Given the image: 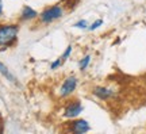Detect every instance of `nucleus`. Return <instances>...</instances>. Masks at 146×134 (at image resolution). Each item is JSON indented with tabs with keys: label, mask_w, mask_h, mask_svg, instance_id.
Listing matches in <instances>:
<instances>
[{
	"label": "nucleus",
	"mask_w": 146,
	"mask_h": 134,
	"mask_svg": "<svg viewBox=\"0 0 146 134\" xmlns=\"http://www.w3.org/2000/svg\"><path fill=\"white\" fill-rule=\"evenodd\" d=\"M89 26V23L87 19H80V21H77L74 25H73V27H76V29H80V30H87Z\"/></svg>",
	"instance_id": "11"
},
{
	"label": "nucleus",
	"mask_w": 146,
	"mask_h": 134,
	"mask_svg": "<svg viewBox=\"0 0 146 134\" xmlns=\"http://www.w3.org/2000/svg\"><path fill=\"white\" fill-rule=\"evenodd\" d=\"M61 65H64L62 61H61V58H57V60H54V61L50 64V69H52V71H56V69H58Z\"/></svg>",
	"instance_id": "13"
},
{
	"label": "nucleus",
	"mask_w": 146,
	"mask_h": 134,
	"mask_svg": "<svg viewBox=\"0 0 146 134\" xmlns=\"http://www.w3.org/2000/svg\"><path fill=\"white\" fill-rule=\"evenodd\" d=\"M72 52H73V45H72V43H69L68 46H66V49L64 50V53L61 54V56H60V58H61L62 64H65V62H66V60H68L69 57H70Z\"/></svg>",
	"instance_id": "10"
},
{
	"label": "nucleus",
	"mask_w": 146,
	"mask_h": 134,
	"mask_svg": "<svg viewBox=\"0 0 146 134\" xmlns=\"http://www.w3.org/2000/svg\"><path fill=\"white\" fill-rule=\"evenodd\" d=\"M78 87V77L74 75H69L68 77L62 81V84L58 88V98L68 99L76 92Z\"/></svg>",
	"instance_id": "3"
},
{
	"label": "nucleus",
	"mask_w": 146,
	"mask_h": 134,
	"mask_svg": "<svg viewBox=\"0 0 146 134\" xmlns=\"http://www.w3.org/2000/svg\"><path fill=\"white\" fill-rule=\"evenodd\" d=\"M83 111H84V106L81 103V100L80 99H70L64 106L62 117L65 119H74L78 118Z\"/></svg>",
	"instance_id": "4"
},
{
	"label": "nucleus",
	"mask_w": 146,
	"mask_h": 134,
	"mask_svg": "<svg viewBox=\"0 0 146 134\" xmlns=\"http://www.w3.org/2000/svg\"><path fill=\"white\" fill-rule=\"evenodd\" d=\"M65 130L68 133H73V134H84L88 133L91 130V125H89L87 119L83 118L69 119V122H66V125H65Z\"/></svg>",
	"instance_id": "5"
},
{
	"label": "nucleus",
	"mask_w": 146,
	"mask_h": 134,
	"mask_svg": "<svg viewBox=\"0 0 146 134\" xmlns=\"http://www.w3.org/2000/svg\"><path fill=\"white\" fill-rule=\"evenodd\" d=\"M3 15V0H0V16Z\"/></svg>",
	"instance_id": "14"
},
{
	"label": "nucleus",
	"mask_w": 146,
	"mask_h": 134,
	"mask_svg": "<svg viewBox=\"0 0 146 134\" xmlns=\"http://www.w3.org/2000/svg\"><path fill=\"white\" fill-rule=\"evenodd\" d=\"M91 54H85V56L78 61V69L81 71V72H84V71H87L89 67V64H91Z\"/></svg>",
	"instance_id": "9"
},
{
	"label": "nucleus",
	"mask_w": 146,
	"mask_h": 134,
	"mask_svg": "<svg viewBox=\"0 0 146 134\" xmlns=\"http://www.w3.org/2000/svg\"><path fill=\"white\" fill-rule=\"evenodd\" d=\"M92 95L99 100H110L116 95V91L111 87H106V85H96L92 88Z\"/></svg>",
	"instance_id": "6"
},
{
	"label": "nucleus",
	"mask_w": 146,
	"mask_h": 134,
	"mask_svg": "<svg viewBox=\"0 0 146 134\" xmlns=\"http://www.w3.org/2000/svg\"><path fill=\"white\" fill-rule=\"evenodd\" d=\"M0 75H1L8 83H11V84H14V85H21L19 81H18V79H16V76L11 72L10 69H8V67L4 65L1 61H0Z\"/></svg>",
	"instance_id": "8"
},
{
	"label": "nucleus",
	"mask_w": 146,
	"mask_h": 134,
	"mask_svg": "<svg viewBox=\"0 0 146 134\" xmlns=\"http://www.w3.org/2000/svg\"><path fill=\"white\" fill-rule=\"evenodd\" d=\"M100 26H103V19H96L95 22H92V23L89 25L87 30L88 31H95V30H98Z\"/></svg>",
	"instance_id": "12"
},
{
	"label": "nucleus",
	"mask_w": 146,
	"mask_h": 134,
	"mask_svg": "<svg viewBox=\"0 0 146 134\" xmlns=\"http://www.w3.org/2000/svg\"><path fill=\"white\" fill-rule=\"evenodd\" d=\"M64 15H65V8L62 5L53 4V5H49V7H45L39 12L38 22L42 26H47V25H52L54 22L60 21L61 18H64Z\"/></svg>",
	"instance_id": "2"
},
{
	"label": "nucleus",
	"mask_w": 146,
	"mask_h": 134,
	"mask_svg": "<svg viewBox=\"0 0 146 134\" xmlns=\"http://www.w3.org/2000/svg\"><path fill=\"white\" fill-rule=\"evenodd\" d=\"M39 16V12L35 11L33 7L30 5H23L21 10V14H19V21L21 22H31L38 19Z\"/></svg>",
	"instance_id": "7"
},
{
	"label": "nucleus",
	"mask_w": 146,
	"mask_h": 134,
	"mask_svg": "<svg viewBox=\"0 0 146 134\" xmlns=\"http://www.w3.org/2000/svg\"><path fill=\"white\" fill-rule=\"evenodd\" d=\"M21 26L18 23L0 25V47H11L18 42Z\"/></svg>",
	"instance_id": "1"
},
{
	"label": "nucleus",
	"mask_w": 146,
	"mask_h": 134,
	"mask_svg": "<svg viewBox=\"0 0 146 134\" xmlns=\"http://www.w3.org/2000/svg\"><path fill=\"white\" fill-rule=\"evenodd\" d=\"M0 133H3V127H1V123H0Z\"/></svg>",
	"instance_id": "15"
}]
</instances>
